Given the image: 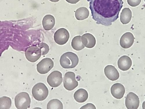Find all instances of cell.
I'll use <instances>...</instances> for the list:
<instances>
[{
    "instance_id": "cell-21",
    "label": "cell",
    "mask_w": 145,
    "mask_h": 109,
    "mask_svg": "<svg viewBox=\"0 0 145 109\" xmlns=\"http://www.w3.org/2000/svg\"><path fill=\"white\" fill-rule=\"evenodd\" d=\"M63 104L62 103L57 99H53L48 103L47 108V109H63Z\"/></svg>"
},
{
    "instance_id": "cell-26",
    "label": "cell",
    "mask_w": 145,
    "mask_h": 109,
    "mask_svg": "<svg viewBox=\"0 0 145 109\" xmlns=\"http://www.w3.org/2000/svg\"><path fill=\"white\" fill-rule=\"evenodd\" d=\"M68 3L72 4H75L79 2L80 0H66Z\"/></svg>"
},
{
    "instance_id": "cell-20",
    "label": "cell",
    "mask_w": 145,
    "mask_h": 109,
    "mask_svg": "<svg viewBox=\"0 0 145 109\" xmlns=\"http://www.w3.org/2000/svg\"><path fill=\"white\" fill-rule=\"evenodd\" d=\"M82 36L78 35L72 39L71 45L73 49L77 51H79L83 49L85 47L82 43L81 39Z\"/></svg>"
},
{
    "instance_id": "cell-18",
    "label": "cell",
    "mask_w": 145,
    "mask_h": 109,
    "mask_svg": "<svg viewBox=\"0 0 145 109\" xmlns=\"http://www.w3.org/2000/svg\"><path fill=\"white\" fill-rule=\"evenodd\" d=\"M132 17V12L129 8H125L123 9L120 15V20L124 25L129 23Z\"/></svg>"
},
{
    "instance_id": "cell-27",
    "label": "cell",
    "mask_w": 145,
    "mask_h": 109,
    "mask_svg": "<svg viewBox=\"0 0 145 109\" xmlns=\"http://www.w3.org/2000/svg\"><path fill=\"white\" fill-rule=\"evenodd\" d=\"M49 1L52 2L56 3L58 2L59 0H49Z\"/></svg>"
},
{
    "instance_id": "cell-25",
    "label": "cell",
    "mask_w": 145,
    "mask_h": 109,
    "mask_svg": "<svg viewBox=\"0 0 145 109\" xmlns=\"http://www.w3.org/2000/svg\"><path fill=\"white\" fill-rule=\"evenodd\" d=\"M80 109H96L95 106L91 103H88L82 106Z\"/></svg>"
},
{
    "instance_id": "cell-1",
    "label": "cell",
    "mask_w": 145,
    "mask_h": 109,
    "mask_svg": "<svg viewBox=\"0 0 145 109\" xmlns=\"http://www.w3.org/2000/svg\"><path fill=\"white\" fill-rule=\"evenodd\" d=\"M92 19L99 25L108 27L119 18L123 7L122 0H87Z\"/></svg>"
},
{
    "instance_id": "cell-12",
    "label": "cell",
    "mask_w": 145,
    "mask_h": 109,
    "mask_svg": "<svg viewBox=\"0 0 145 109\" xmlns=\"http://www.w3.org/2000/svg\"><path fill=\"white\" fill-rule=\"evenodd\" d=\"M111 92L114 98L120 99L123 97L125 92V89L123 85L120 83H117L112 86Z\"/></svg>"
},
{
    "instance_id": "cell-2",
    "label": "cell",
    "mask_w": 145,
    "mask_h": 109,
    "mask_svg": "<svg viewBox=\"0 0 145 109\" xmlns=\"http://www.w3.org/2000/svg\"><path fill=\"white\" fill-rule=\"evenodd\" d=\"M79 59L78 56L72 52H67L63 54L60 57V65L65 69L75 68L78 64Z\"/></svg>"
},
{
    "instance_id": "cell-17",
    "label": "cell",
    "mask_w": 145,
    "mask_h": 109,
    "mask_svg": "<svg viewBox=\"0 0 145 109\" xmlns=\"http://www.w3.org/2000/svg\"><path fill=\"white\" fill-rule=\"evenodd\" d=\"M74 98L76 101L80 103L85 102L88 98V94L87 91L83 89L77 90L74 94Z\"/></svg>"
},
{
    "instance_id": "cell-24",
    "label": "cell",
    "mask_w": 145,
    "mask_h": 109,
    "mask_svg": "<svg viewBox=\"0 0 145 109\" xmlns=\"http://www.w3.org/2000/svg\"><path fill=\"white\" fill-rule=\"evenodd\" d=\"M141 2V0H127V2L130 6L136 7L139 5Z\"/></svg>"
},
{
    "instance_id": "cell-15",
    "label": "cell",
    "mask_w": 145,
    "mask_h": 109,
    "mask_svg": "<svg viewBox=\"0 0 145 109\" xmlns=\"http://www.w3.org/2000/svg\"><path fill=\"white\" fill-rule=\"evenodd\" d=\"M81 39L83 44L88 48H93L96 44L95 39L91 33H87L84 34L82 36Z\"/></svg>"
},
{
    "instance_id": "cell-5",
    "label": "cell",
    "mask_w": 145,
    "mask_h": 109,
    "mask_svg": "<svg viewBox=\"0 0 145 109\" xmlns=\"http://www.w3.org/2000/svg\"><path fill=\"white\" fill-rule=\"evenodd\" d=\"M63 82L64 87L69 91L73 90L78 85V82L76 79L75 74L72 72L66 73L64 77Z\"/></svg>"
},
{
    "instance_id": "cell-28",
    "label": "cell",
    "mask_w": 145,
    "mask_h": 109,
    "mask_svg": "<svg viewBox=\"0 0 145 109\" xmlns=\"http://www.w3.org/2000/svg\"><path fill=\"white\" fill-rule=\"evenodd\" d=\"M142 107L143 109H145V100L142 103Z\"/></svg>"
},
{
    "instance_id": "cell-13",
    "label": "cell",
    "mask_w": 145,
    "mask_h": 109,
    "mask_svg": "<svg viewBox=\"0 0 145 109\" xmlns=\"http://www.w3.org/2000/svg\"><path fill=\"white\" fill-rule=\"evenodd\" d=\"M104 73L107 78L112 81H116L120 77L118 71L114 66L112 65H109L106 66L104 69Z\"/></svg>"
},
{
    "instance_id": "cell-23",
    "label": "cell",
    "mask_w": 145,
    "mask_h": 109,
    "mask_svg": "<svg viewBox=\"0 0 145 109\" xmlns=\"http://www.w3.org/2000/svg\"><path fill=\"white\" fill-rule=\"evenodd\" d=\"M38 47L40 48L42 51V56L45 55L49 53L50 51L49 47L46 43H41L38 45Z\"/></svg>"
},
{
    "instance_id": "cell-6",
    "label": "cell",
    "mask_w": 145,
    "mask_h": 109,
    "mask_svg": "<svg viewBox=\"0 0 145 109\" xmlns=\"http://www.w3.org/2000/svg\"><path fill=\"white\" fill-rule=\"evenodd\" d=\"M42 52L40 48L37 46H32L27 48L25 52V55L28 61L34 63L40 58Z\"/></svg>"
},
{
    "instance_id": "cell-3",
    "label": "cell",
    "mask_w": 145,
    "mask_h": 109,
    "mask_svg": "<svg viewBox=\"0 0 145 109\" xmlns=\"http://www.w3.org/2000/svg\"><path fill=\"white\" fill-rule=\"evenodd\" d=\"M32 93L35 100L42 101L47 98L49 95V90L44 83H39L33 87Z\"/></svg>"
},
{
    "instance_id": "cell-10",
    "label": "cell",
    "mask_w": 145,
    "mask_h": 109,
    "mask_svg": "<svg viewBox=\"0 0 145 109\" xmlns=\"http://www.w3.org/2000/svg\"><path fill=\"white\" fill-rule=\"evenodd\" d=\"M140 102L138 97L135 93L131 92L127 94L125 101V106L127 109H138Z\"/></svg>"
},
{
    "instance_id": "cell-9",
    "label": "cell",
    "mask_w": 145,
    "mask_h": 109,
    "mask_svg": "<svg viewBox=\"0 0 145 109\" xmlns=\"http://www.w3.org/2000/svg\"><path fill=\"white\" fill-rule=\"evenodd\" d=\"M63 79L61 73L58 71H55L52 72L48 76L47 81L50 87L53 88H56L61 85Z\"/></svg>"
},
{
    "instance_id": "cell-14",
    "label": "cell",
    "mask_w": 145,
    "mask_h": 109,
    "mask_svg": "<svg viewBox=\"0 0 145 109\" xmlns=\"http://www.w3.org/2000/svg\"><path fill=\"white\" fill-rule=\"evenodd\" d=\"M132 65V60L130 57L124 55L121 57L118 60V67L123 71L128 70Z\"/></svg>"
},
{
    "instance_id": "cell-19",
    "label": "cell",
    "mask_w": 145,
    "mask_h": 109,
    "mask_svg": "<svg viewBox=\"0 0 145 109\" xmlns=\"http://www.w3.org/2000/svg\"><path fill=\"white\" fill-rule=\"evenodd\" d=\"M89 11L86 7H82L78 9L75 12V16L78 20H82L88 18Z\"/></svg>"
},
{
    "instance_id": "cell-22",
    "label": "cell",
    "mask_w": 145,
    "mask_h": 109,
    "mask_svg": "<svg viewBox=\"0 0 145 109\" xmlns=\"http://www.w3.org/2000/svg\"><path fill=\"white\" fill-rule=\"evenodd\" d=\"M11 99L8 97L3 96L0 98V109H9L11 107Z\"/></svg>"
},
{
    "instance_id": "cell-16",
    "label": "cell",
    "mask_w": 145,
    "mask_h": 109,
    "mask_svg": "<svg viewBox=\"0 0 145 109\" xmlns=\"http://www.w3.org/2000/svg\"><path fill=\"white\" fill-rule=\"evenodd\" d=\"M55 24V19L54 16L48 14L45 16L43 18L42 24L45 30L49 31L54 27Z\"/></svg>"
},
{
    "instance_id": "cell-29",
    "label": "cell",
    "mask_w": 145,
    "mask_h": 109,
    "mask_svg": "<svg viewBox=\"0 0 145 109\" xmlns=\"http://www.w3.org/2000/svg\"><path fill=\"white\" fill-rule=\"evenodd\" d=\"M144 2H145V0H144Z\"/></svg>"
},
{
    "instance_id": "cell-11",
    "label": "cell",
    "mask_w": 145,
    "mask_h": 109,
    "mask_svg": "<svg viewBox=\"0 0 145 109\" xmlns=\"http://www.w3.org/2000/svg\"><path fill=\"white\" fill-rule=\"evenodd\" d=\"M135 38L133 35L130 32H127L121 36L120 40V45L124 49H128L133 44Z\"/></svg>"
},
{
    "instance_id": "cell-8",
    "label": "cell",
    "mask_w": 145,
    "mask_h": 109,
    "mask_svg": "<svg viewBox=\"0 0 145 109\" xmlns=\"http://www.w3.org/2000/svg\"><path fill=\"white\" fill-rule=\"evenodd\" d=\"M54 65V62L51 58H44L37 65V71L40 74H46L53 68Z\"/></svg>"
},
{
    "instance_id": "cell-7",
    "label": "cell",
    "mask_w": 145,
    "mask_h": 109,
    "mask_svg": "<svg viewBox=\"0 0 145 109\" xmlns=\"http://www.w3.org/2000/svg\"><path fill=\"white\" fill-rule=\"evenodd\" d=\"M70 38V34L68 31L65 28L58 29L54 35L55 41L57 44L63 45L66 44Z\"/></svg>"
},
{
    "instance_id": "cell-4",
    "label": "cell",
    "mask_w": 145,
    "mask_h": 109,
    "mask_svg": "<svg viewBox=\"0 0 145 109\" xmlns=\"http://www.w3.org/2000/svg\"><path fill=\"white\" fill-rule=\"evenodd\" d=\"M31 99L28 93L25 92L20 93L15 98V104L18 109H27L30 107Z\"/></svg>"
}]
</instances>
